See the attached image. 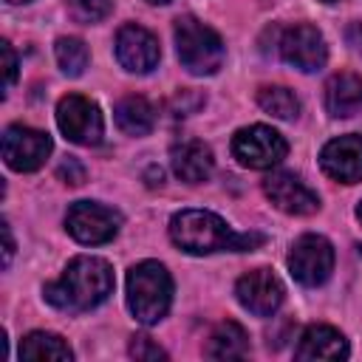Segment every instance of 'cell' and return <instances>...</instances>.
<instances>
[{
    "instance_id": "cell-13",
    "label": "cell",
    "mask_w": 362,
    "mask_h": 362,
    "mask_svg": "<svg viewBox=\"0 0 362 362\" xmlns=\"http://www.w3.org/2000/svg\"><path fill=\"white\" fill-rule=\"evenodd\" d=\"M320 167L334 181H342V184L362 181V136L348 133V136L331 139L320 153Z\"/></svg>"
},
{
    "instance_id": "cell-9",
    "label": "cell",
    "mask_w": 362,
    "mask_h": 362,
    "mask_svg": "<svg viewBox=\"0 0 362 362\" xmlns=\"http://www.w3.org/2000/svg\"><path fill=\"white\" fill-rule=\"evenodd\" d=\"M51 136L25 124H11L3 133V158L17 173H34L51 156Z\"/></svg>"
},
{
    "instance_id": "cell-32",
    "label": "cell",
    "mask_w": 362,
    "mask_h": 362,
    "mask_svg": "<svg viewBox=\"0 0 362 362\" xmlns=\"http://www.w3.org/2000/svg\"><path fill=\"white\" fill-rule=\"evenodd\" d=\"M322 3H337V0H322Z\"/></svg>"
},
{
    "instance_id": "cell-19",
    "label": "cell",
    "mask_w": 362,
    "mask_h": 362,
    "mask_svg": "<svg viewBox=\"0 0 362 362\" xmlns=\"http://www.w3.org/2000/svg\"><path fill=\"white\" fill-rule=\"evenodd\" d=\"M116 124L127 136H147L156 127V110L144 96H124L116 105Z\"/></svg>"
},
{
    "instance_id": "cell-28",
    "label": "cell",
    "mask_w": 362,
    "mask_h": 362,
    "mask_svg": "<svg viewBox=\"0 0 362 362\" xmlns=\"http://www.w3.org/2000/svg\"><path fill=\"white\" fill-rule=\"evenodd\" d=\"M3 240H6V249H3V266H8L11 263V255H14V240H11V229H8V223L3 221Z\"/></svg>"
},
{
    "instance_id": "cell-21",
    "label": "cell",
    "mask_w": 362,
    "mask_h": 362,
    "mask_svg": "<svg viewBox=\"0 0 362 362\" xmlns=\"http://www.w3.org/2000/svg\"><path fill=\"white\" fill-rule=\"evenodd\" d=\"M257 105L274 119H294L300 113L297 96L283 85H263L257 90Z\"/></svg>"
},
{
    "instance_id": "cell-26",
    "label": "cell",
    "mask_w": 362,
    "mask_h": 362,
    "mask_svg": "<svg viewBox=\"0 0 362 362\" xmlns=\"http://www.w3.org/2000/svg\"><path fill=\"white\" fill-rule=\"evenodd\" d=\"M59 178L65 184H82L85 181V167L76 161V158H68L59 164Z\"/></svg>"
},
{
    "instance_id": "cell-11",
    "label": "cell",
    "mask_w": 362,
    "mask_h": 362,
    "mask_svg": "<svg viewBox=\"0 0 362 362\" xmlns=\"http://www.w3.org/2000/svg\"><path fill=\"white\" fill-rule=\"evenodd\" d=\"M280 54H283V59L288 65H294L303 74L320 71L325 65V59H328V48H325L322 34L314 25H308V23H297V25L283 31Z\"/></svg>"
},
{
    "instance_id": "cell-22",
    "label": "cell",
    "mask_w": 362,
    "mask_h": 362,
    "mask_svg": "<svg viewBox=\"0 0 362 362\" xmlns=\"http://www.w3.org/2000/svg\"><path fill=\"white\" fill-rule=\"evenodd\" d=\"M54 57H57V65L68 76H79L88 68V59H90L88 45L79 37H59L57 45H54Z\"/></svg>"
},
{
    "instance_id": "cell-18",
    "label": "cell",
    "mask_w": 362,
    "mask_h": 362,
    "mask_svg": "<svg viewBox=\"0 0 362 362\" xmlns=\"http://www.w3.org/2000/svg\"><path fill=\"white\" fill-rule=\"evenodd\" d=\"M204 354L209 359H243L249 354V334L235 320H223L209 334Z\"/></svg>"
},
{
    "instance_id": "cell-16",
    "label": "cell",
    "mask_w": 362,
    "mask_h": 362,
    "mask_svg": "<svg viewBox=\"0 0 362 362\" xmlns=\"http://www.w3.org/2000/svg\"><path fill=\"white\" fill-rule=\"evenodd\" d=\"M325 110L337 119L362 113V76L351 71L334 74L325 85Z\"/></svg>"
},
{
    "instance_id": "cell-8",
    "label": "cell",
    "mask_w": 362,
    "mask_h": 362,
    "mask_svg": "<svg viewBox=\"0 0 362 362\" xmlns=\"http://www.w3.org/2000/svg\"><path fill=\"white\" fill-rule=\"evenodd\" d=\"M288 272L303 286H322L334 272V246L322 235H303L288 252Z\"/></svg>"
},
{
    "instance_id": "cell-27",
    "label": "cell",
    "mask_w": 362,
    "mask_h": 362,
    "mask_svg": "<svg viewBox=\"0 0 362 362\" xmlns=\"http://www.w3.org/2000/svg\"><path fill=\"white\" fill-rule=\"evenodd\" d=\"M345 37H348V45L362 54V23H351L348 31H345Z\"/></svg>"
},
{
    "instance_id": "cell-29",
    "label": "cell",
    "mask_w": 362,
    "mask_h": 362,
    "mask_svg": "<svg viewBox=\"0 0 362 362\" xmlns=\"http://www.w3.org/2000/svg\"><path fill=\"white\" fill-rule=\"evenodd\" d=\"M356 218L362 221V201H359V206H356Z\"/></svg>"
},
{
    "instance_id": "cell-6",
    "label": "cell",
    "mask_w": 362,
    "mask_h": 362,
    "mask_svg": "<svg viewBox=\"0 0 362 362\" xmlns=\"http://www.w3.org/2000/svg\"><path fill=\"white\" fill-rule=\"evenodd\" d=\"M57 124L62 136L74 144H99L105 133V122L99 113V105L82 93H68L57 105Z\"/></svg>"
},
{
    "instance_id": "cell-7",
    "label": "cell",
    "mask_w": 362,
    "mask_h": 362,
    "mask_svg": "<svg viewBox=\"0 0 362 362\" xmlns=\"http://www.w3.org/2000/svg\"><path fill=\"white\" fill-rule=\"evenodd\" d=\"M65 226H68L71 238H76L79 243L99 246V243H107L116 238V232L122 226V215L96 201H76V204H71V209L65 215Z\"/></svg>"
},
{
    "instance_id": "cell-31",
    "label": "cell",
    "mask_w": 362,
    "mask_h": 362,
    "mask_svg": "<svg viewBox=\"0 0 362 362\" xmlns=\"http://www.w3.org/2000/svg\"><path fill=\"white\" fill-rule=\"evenodd\" d=\"M6 3H28V0H6Z\"/></svg>"
},
{
    "instance_id": "cell-12",
    "label": "cell",
    "mask_w": 362,
    "mask_h": 362,
    "mask_svg": "<svg viewBox=\"0 0 362 362\" xmlns=\"http://www.w3.org/2000/svg\"><path fill=\"white\" fill-rule=\"evenodd\" d=\"M158 57H161L158 40L144 25L127 23V25L119 28V34H116V59L124 71L147 74L158 65Z\"/></svg>"
},
{
    "instance_id": "cell-10",
    "label": "cell",
    "mask_w": 362,
    "mask_h": 362,
    "mask_svg": "<svg viewBox=\"0 0 362 362\" xmlns=\"http://www.w3.org/2000/svg\"><path fill=\"white\" fill-rule=\"evenodd\" d=\"M235 297L255 317H272L280 308L286 288L272 269H252L235 283Z\"/></svg>"
},
{
    "instance_id": "cell-5",
    "label": "cell",
    "mask_w": 362,
    "mask_h": 362,
    "mask_svg": "<svg viewBox=\"0 0 362 362\" xmlns=\"http://www.w3.org/2000/svg\"><path fill=\"white\" fill-rule=\"evenodd\" d=\"M288 153L286 139L269 124H249L232 136V156L249 170H269Z\"/></svg>"
},
{
    "instance_id": "cell-15",
    "label": "cell",
    "mask_w": 362,
    "mask_h": 362,
    "mask_svg": "<svg viewBox=\"0 0 362 362\" xmlns=\"http://www.w3.org/2000/svg\"><path fill=\"white\" fill-rule=\"evenodd\" d=\"M170 161H173V173L187 184L206 181L212 175V167H215L212 150L198 139H187V141L175 144L170 150Z\"/></svg>"
},
{
    "instance_id": "cell-24",
    "label": "cell",
    "mask_w": 362,
    "mask_h": 362,
    "mask_svg": "<svg viewBox=\"0 0 362 362\" xmlns=\"http://www.w3.org/2000/svg\"><path fill=\"white\" fill-rule=\"evenodd\" d=\"M130 356L141 359V362H153V359H167V351L158 348L150 337H133L130 342Z\"/></svg>"
},
{
    "instance_id": "cell-14",
    "label": "cell",
    "mask_w": 362,
    "mask_h": 362,
    "mask_svg": "<svg viewBox=\"0 0 362 362\" xmlns=\"http://www.w3.org/2000/svg\"><path fill=\"white\" fill-rule=\"evenodd\" d=\"M263 192L269 195V201L288 212V215H311L320 209V198L311 187H305L294 173H272L263 181Z\"/></svg>"
},
{
    "instance_id": "cell-23",
    "label": "cell",
    "mask_w": 362,
    "mask_h": 362,
    "mask_svg": "<svg viewBox=\"0 0 362 362\" xmlns=\"http://www.w3.org/2000/svg\"><path fill=\"white\" fill-rule=\"evenodd\" d=\"M68 6V14L76 20V23H99L110 14L113 8V0H65Z\"/></svg>"
},
{
    "instance_id": "cell-3",
    "label": "cell",
    "mask_w": 362,
    "mask_h": 362,
    "mask_svg": "<svg viewBox=\"0 0 362 362\" xmlns=\"http://www.w3.org/2000/svg\"><path fill=\"white\" fill-rule=\"evenodd\" d=\"M173 303V277L158 260H141L127 272V308L144 325L158 322Z\"/></svg>"
},
{
    "instance_id": "cell-2",
    "label": "cell",
    "mask_w": 362,
    "mask_h": 362,
    "mask_svg": "<svg viewBox=\"0 0 362 362\" xmlns=\"http://www.w3.org/2000/svg\"><path fill=\"white\" fill-rule=\"evenodd\" d=\"M113 291V269L102 257H74L62 277L45 286V300L59 311H90Z\"/></svg>"
},
{
    "instance_id": "cell-17",
    "label": "cell",
    "mask_w": 362,
    "mask_h": 362,
    "mask_svg": "<svg viewBox=\"0 0 362 362\" xmlns=\"http://www.w3.org/2000/svg\"><path fill=\"white\" fill-rule=\"evenodd\" d=\"M348 354L345 337L331 325H308L294 351L297 359H345Z\"/></svg>"
},
{
    "instance_id": "cell-4",
    "label": "cell",
    "mask_w": 362,
    "mask_h": 362,
    "mask_svg": "<svg viewBox=\"0 0 362 362\" xmlns=\"http://www.w3.org/2000/svg\"><path fill=\"white\" fill-rule=\"evenodd\" d=\"M175 48L181 65L195 76H209L223 65L226 48L215 28L204 25L195 17L175 20Z\"/></svg>"
},
{
    "instance_id": "cell-30",
    "label": "cell",
    "mask_w": 362,
    "mask_h": 362,
    "mask_svg": "<svg viewBox=\"0 0 362 362\" xmlns=\"http://www.w3.org/2000/svg\"><path fill=\"white\" fill-rule=\"evenodd\" d=\"M147 3H170V0H147Z\"/></svg>"
},
{
    "instance_id": "cell-25",
    "label": "cell",
    "mask_w": 362,
    "mask_h": 362,
    "mask_svg": "<svg viewBox=\"0 0 362 362\" xmlns=\"http://www.w3.org/2000/svg\"><path fill=\"white\" fill-rule=\"evenodd\" d=\"M3 45V71H6V93L11 90V85H14V79H17V54H14V48H11V42L8 40H3L0 42Z\"/></svg>"
},
{
    "instance_id": "cell-20",
    "label": "cell",
    "mask_w": 362,
    "mask_h": 362,
    "mask_svg": "<svg viewBox=\"0 0 362 362\" xmlns=\"http://www.w3.org/2000/svg\"><path fill=\"white\" fill-rule=\"evenodd\" d=\"M20 359H57V362H68V359H74V351L57 334L31 331L20 342Z\"/></svg>"
},
{
    "instance_id": "cell-1",
    "label": "cell",
    "mask_w": 362,
    "mask_h": 362,
    "mask_svg": "<svg viewBox=\"0 0 362 362\" xmlns=\"http://www.w3.org/2000/svg\"><path fill=\"white\" fill-rule=\"evenodd\" d=\"M170 238L178 249L189 255H212V252H252L263 246L260 232H235L221 215L209 209H181L170 221Z\"/></svg>"
}]
</instances>
